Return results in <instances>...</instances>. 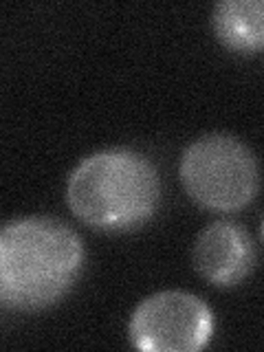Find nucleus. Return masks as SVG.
Here are the masks:
<instances>
[{
    "label": "nucleus",
    "instance_id": "obj_1",
    "mask_svg": "<svg viewBox=\"0 0 264 352\" xmlns=\"http://www.w3.org/2000/svg\"><path fill=\"white\" fill-rule=\"evenodd\" d=\"M84 242L49 216L14 218L0 231V302L20 313L58 304L80 280Z\"/></svg>",
    "mask_w": 264,
    "mask_h": 352
},
{
    "label": "nucleus",
    "instance_id": "obj_2",
    "mask_svg": "<svg viewBox=\"0 0 264 352\" xmlns=\"http://www.w3.org/2000/svg\"><path fill=\"white\" fill-rule=\"evenodd\" d=\"M66 205L97 231L143 227L161 205V176L137 150L106 148L84 157L66 179Z\"/></svg>",
    "mask_w": 264,
    "mask_h": 352
},
{
    "label": "nucleus",
    "instance_id": "obj_3",
    "mask_svg": "<svg viewBox=\"0 0 264 352\" xmlns=\"http://www.w3.org/2000/svg\"><path fill=\"white\" fill-rule=\"evenodd\" d=\"M179 176L187 196L207 212L229 214L247 207L260 190L256 154L227 132H209L185 148Z\"/></svg>",
    "mask_w": 264,
    "mask_h": 352
},
{
    "label": "nucleus",
    "instance_id": "obj_4",
    "mask_svg": "<svg viewBox=\"0 0 264 352\" xmlns=\"http://www.w3.org/2000/svg\"><path fill=\"white\" fill-rule=\"evenodd\" d=\"M214 335V313L187 291H159L130 315V344L143 352H196Z\"/></svg>",
    "mask_w": 264,
    "mask_h": 352
},
{
    "label": "nucleus",
    "instance_id": "obj_5",
    "mask_svg": "<svg viewBox=\"0 0 264 352\" xmlns=\"http://www.w3.org/2000/svg\"><path fill=\"white\" fill-rule=\"evenodd\" d=\"M198 275L218 289L245 282L256 267V247L247 229L234 220H216L198 234L192 247Z\"/></svg>",
    "mask_w": 264,
    "mask_h": 352
},
{
    "label": "nucleus",
    "instance_id": "obj_6",
    "mask_svg": "<svg viewBox=\"0 0 264 352\" xmlns=\"http://www.w3.org/2000/svg\"><path fill=\"white\" fill-rule=\"evenodd\" d=\"M212 29L216 38L231 51H262L264 0H223L212 11Z\"/></svg>",
    "mask_w": 264,
    "mask_h": 352
},
{
    "label": "nucleus",
    "instance_id": "obj_7",
    "mask_svg": "<svg viewBox=\"0 0 264 352\" xmlns=\"http://www.w3.org/2000/svg\"><path fill=\"white\" fill-rule=\"evenodd\" d=\"M262 236H264V220H262Z\"/></svg>",
    "mask_w": 264,
    "mask_h": 352
}]
</instances>
